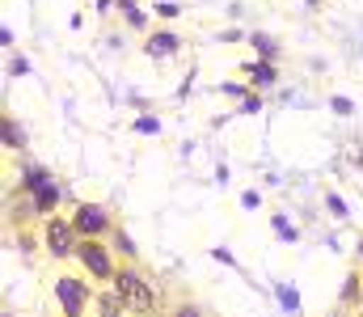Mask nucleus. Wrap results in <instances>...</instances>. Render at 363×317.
Here are the masks:
<instances>
[{
  "label": "nucleus",
  "instance_id": "2",
  "mask_svg": "<svg viewBox=\"0 0 363 317\" xmlns=\"http://www.w3.org/2000/svg\"><path fill=\"white\" fill-rule=\"evenodd\" d=\"M51 288H55V301H60L64 317H89L97 284H93L85 271H68V267H60L55 279H51Z\"/></svg>",
  "mask_w": 363,
  "mask_h": 317
},
{
  "label": "nucleus",
  "instance_id": "7",
  "mask_svg": "<svg viewBox=\"0 0 363 317\" xmlns=\"http://www.w3.org/2000/svg\"><path fill=\"white\" fill-rule=\"evenodd\" d=\"M178 47H182V38H174V34H148V47L144 51L148 55H174Z\"/></svg>",
  "mask_w": 363,
  "mask_h": 317
},
{
  "label": "nucleus",
  "instance_id": "10",
  "mask_svg": "<svg viewBox=\"0 0 363 317\" xmlns=\"http://www.w3.org/2000/svg\"><path fill=\"white\" fill-rule=\"evenodd\" d=\"M165 317H203V313H199L194 305H174V309H169Z\"/></svg>",
  "mask_w": 363,
  "mask_h": 317
},
{
  "label": "nucleus",
  "instance_id": "1",
  "mask_svg": "<svg viewBox=\"0 0 363 317\" xmlns=\"http://www.w3.org/2000/svg\"><path fill=\"white\" fill-rule=\"evenodd\" d=\"M114 288H118V296L127 301V309L135 317H165L169 313V305H165V292H161V284L135 262V258H127V262H118V275H114Z\"/></svg>",
  "mask_w": 363,
  "mask_h": 317
},
{
  "label": "nucleus",
  "instance_id": "9",
  "mask_svg": "<svg viewBox=\"0 0 363 317\" xmlns=\"http://www.w3.org/2000/svg\"><path fill=\"white\" fill-rule=\"evenodd\" d=\"M4 144H9V148H17V144H21V135L13 131V118H9V114H4Z\"/></svg>",
  "mask_w": 363,
  "mask_h": 317
},
{
  "label": "nucleus",
  "instance_id": "6",
  "mask_svg": "<svg viewBox=\"0 0 363 317\" xmlns=\"http://www.w3.org/2000/svg\"><path fill=\"white\" fill-rule=\"evenodd\" d=\"M89 317H135V313L127 309V301L118 296V288H114V284H101V288L93 292Z\"/></svg>",
  "mask_w": 363,
  "mask_h": 317
},
{
  "label": "nucleus",
  "instance_id": "8",
  "mask_svg": "<svg viewBox=\"0 0 363 317\" xmlns=\"http://www.w3.org/2000/svg\"><path fill=\"white\" fill-rule=\"evenodd\" d=\"M250 77H254V85H274V68L271 64H254Z\"/></svg>",
  "mask_w": 363,
  "mask_h": 317
},
{
  "label": "nucleus",
  "instance_id": "3",
  "mask_svg": "<svg viewBox=\"0 0 363 317\" xmlns=\"http://www.w3.org/2000/svg\"><path fill=\"white\" fill-rule=\"evenodd\" d=\"M72 262H77V271L89 275L97 288H101V284H114V275H118V258H114V245H110L106 237H81Z\"/></svg>",
  "mask_w": 363,
  "mask_h": 317
},
{
  "label": "nucleus",
  "instance_id": "4",
  "mask_svg": "<svg viewBox=\"0 0 363 317\" xmlns=\"http://www.w3.org/2000/svg\"><path fill=\"white\" fill-rule=\"evenodd\" d=\"M38 237H43V250H47V258L51 262H72L77 258V245H81V233H77V224H72V216H64V211H55V216H47L43 224H38Z\"/></svg>",
  "mask_w": 363,
  "mask_h": 317
},
{
  "label": "nucleus",
  "instance_id": "11",
  "mask_svg": "<svg viewBox=\"0 0 363 317\" xmlns=\"http://www.w3.org/2000/svg\"><path fill=\"white\" fill-rule=\"evenodd\" d=\"M351 317H363V309H355V313H351Z\"/></svg>",
  "mask_w": 363,
  "mask_h": 317
},
{
  "label": "nucleus",
  "instance_id": "5",
  "mask_svg": "<svg viewBox=\"0 0 363 317\" xmlns=\"http://www.w3.org/2000/svg\"><path fill=\"white\" fill-rule=\"evenodd\" d=\"M68 216H72V224H77L81 237H114V228H118V220L101 204H72Z\"/></svg>",
  "mask_w": 363,
  "mask_h": 317
}]
</instances>
